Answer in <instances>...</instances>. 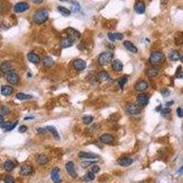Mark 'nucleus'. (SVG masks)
Wrapping results in <instances>:
<instances>
[{
  "mask_svg": "<svg viewBox=\"0 0 183 183\" xmlns=\"http://www.w3.org/2000/svg\"><path fill=\"white\" fill-rule=\"evenodd\" d=\"M43 64L46 67H51L53 64H54V60H53V59L51 57H50V56L44 57V59H43Z\"/></svg>",
  "mask_w": 183,
  "mask_h": 183,
  "instance_id": "obj_31",
  "label": "nucleus"
},
{
  "mask_svg": "<svg viewBox=\"0 0 183 183\" xmlns=\"http://www.w3.org/2000/svg\"><path fill=\"white\" fill-rule=\"evenodd\" d=\"M58 11L64 17H68L71 15V10H69L68 9H66V7H64V6H58Z\"/></svg>",
  "mask_w": 183,
  "mask_h": 183,
  "instance_id": "obj_30",
  "label": "nucleus"
},
{
  "mask_svg": "<svg viewBox=\"0 0 183 183\" xmlns=\"http://www.w3.org/2000/svg\"><path fill=\"white\" fill-rule=\"evenodd\" d=\"M50 178H51V180L54 183L62 182V179H60V169L59 167H53L51 170V173H50Z\"/></svg>",
  "mask_w": 183,
  "mask_h": 183,
  "instance_id": "obj_9",
  "label": "nucleus"
},
{
  "mask_svg": "<svg viewBox=\"0 0 183 183\" xmlns=\"http://www.w3.org/2000/svg\"><path fill=\"white\" fill-rule=\"evenodd\" d=\"M95 179V175L94 172H88L85 176H83L82 178V180L83 181H85V182H89V181H93L94 179Z\"/></svg>",
  "mask_w": 183,
  "mask_h": 183,
  "instance_id": "obj_32",
  "label": "nucleus"
},
{
  "mask_svg": "<svg viewBox=\"0 0 183 183\" xmlns=\"http://www.w3.org/2000/svg\"><path fill=\"white\" fill-rule=\"evenodd\" d=\"M108 39L112 42L116 40H122L124 39V35L122 33H108Z\"/></svg>",
  "mask_w": 183,
  "mask_h": 183,
  "instance_id": "obj_23",
  "label": "nucleus"
},
{
  "mask_svg": "<svg viewBox=\"0 0 183 183\" xmlns=\"http://www.w3.org/2000/svg\"><path fill=\"white\" fill-rule=\"evenodd\" d=\"M180 60H181V62L183 63V55H182V56L180 57Z\"/></svg>",
  "mask_w": 183,
  "mask_h": 183,
  "instance_id": "obj_54",
  "label": "nucleus"
},
{
  "mask_svg": "<svg viewBox=\"0 0 183 183\" xmlns=\"http://www.w3.org/2000/svg\"><path fill=\"white\" fill-rule=\"evenodd\" d=\"M136 100H137V103H138L139 105L141 106H146L148 104V96L145 94H140L137 95L136 97Z\"/></svg>",
  "mask_w": 183,
  "mask_h": 183,
  "instance_id": "obj_12",
  "label": "nucleus"
},
{
  "mask_svg": "<svg viewBox=\"0 0 183 183\" xmlns=\"http://www.w3.org/2000/svg\"><path fill=\"white\" fill-rule=\"evenodd\" d=\"M17 125H18V121H15L13 123H5L4 122L3 124L0 125V126H1V128L5 129L6 131H11L17 126Z\"/></svg>",
  "mask_w": 183,
  "mask_h": 183,
  "instance_id": "obj_21",
  "label": "nucleus"
},
{
  "mask_svg": "<svg viewBox=\"0 0 183 183\" xmlns=\"http://www.w3.org/2000/svg\"><path fill=\"white\" fill-rule=\"evenodd\" d=\"M0 71L4 74H7L11 72H13V66L10 62H4L0 65Z\"/></svg>",
  "mask_w": 183,
  "mask_h": 183,
  "instance_id": "obj_10",
  "label": "nucleus"
},
{
  "mask_svg": "<svg viewBox=\"0 0 183 183\" xmlns=\"http://www.w3.org/2000/svg\"><path fill=\"white\" fill-rule=\"evenodd\" d=\"M73 67L77 71H83L86 68V62L81 59H77L73 62Z\"/></svg>",
  "mask_w": 183,
  "mask_h": 183,
  "instance_id": "obj_11",
  "label": "nucleus"
},
{
  "mask_svg": "<svg viewBox=\"0 0 183 183\" xmlns=\"http://www.w3.org/2000/svg\"><path fill=\"white\" fill-rule=\"evenodd\" d=\"M110 79V75L107 72H100L96 75V80L99 82H106Z\"/></svg>",
  "mask_w": 183,
  "mask_h": 183,
  "instance_id": "obj_22",
  "label": "nucleus"
},
{
  "mask_svg": "<svg viewBox=\"0 0 183 183\" xmlns=\"http://www.w3.org/2000/svg\"><path fill=\"white\" fill-rule=\"evenodd\" d=\"M37 132L39 133V134H45V133H47V132H49L47 129H46V127L45 128H42V127H39V128H37Z\"/></svg>",
  "mask_w": 183,
  "mask_h": 183,
  "instance_id": "obj_43",
  "label": "nucleus"
},
{
  "mask_svg": "<svg viewBox=\"0 0 183 183\" xmlns=\"http://www.w3.org/2000/svg\"><path fill=\"white\" fill-rule=\"evenodd\" d=\"M66 32H67V36L68 38H70L71 40H72L73 41L78 40L81 38V33L78 31V30H76L74 28H68L66 29Z\"/></svg>",
  "mask_w": 183,
  "mask_h": 183,
  "instance_id": "obj_5",
  "label": "nucleus"
},
{
  "mask_svg": "<svg viewBox=\"0 0 183 183\" xmlns=\"http://www.w3.org/2000/svg\"><path fill=\"white\" fill-rule=\"evenodd\" d=\"M170 94V92L169 90H167V89H164V90L161 91V94H162L163 96H165V97L169 96Z\"/></svg>",
  "mask_w": 183,
  "mask_h": 183,
  "instance_id": "obj_46",
  "label": "nucleus"
},
{
  "mask_svg": "<svg viewBox=\"0 0 183 183\" xmlns=\"http://www.w3.org/2000/svg\"><path fill=\"white\" fill-rule=\"evenodd\" d=\"M82 121L85 125H90L94 121V117L91 116H84L82 117Z\"/></svg>",
  "mask_w": 183,
  "mask_h": 183,
  "instance_id": "obj_39",
  "label": "nucleus"
},
{
  "mask_svg": "<svg viewBox=\"0 0 183 183\" xmlns=\"http://www.w3.org/2000/svg\"><path fill=\"white\" fill-rule=\"evenodd\" d=\"M100 141L103 144L110 145L113 142V136L109 134H104L100 136Z\"/></svg>",
  "mask_w": 183,
  "mask_h": 183,
  "instance_id": "obj_19",
  "label": "nucleus"
},
{
  "mask_svg": "<svg viewBox=\"0 0 183 183\" xmlns=\"http://www.w3.org/2000/svg\"><path fill=\"white\" fill-rule=\"evenodd\" d=\"M28 130V127L26 126H21L20 127H19V129H18V131L20 132V133H24V132H26Z\"/></svg>",
  "mask_w": 183,
  "mask_h": 183,
  "instance_id": "obj_48",
  "label": "nucleus"
},
{
  "mask_svg": "<svg viewBox=\"0 0 183 183\" xmlns=\"http://www.w3.org/2000/svg\"><path fill=\"white\" fill-rule=\"evenodd\" d=\"M123 67H124L123 63H122V62L119 60H113L112 62V68L114 72H122Z\"/></svg>",
  "mask_w": 183,
  "mask_h": 183,
  "instance_id": "obj_14",
  "label": "nucleus"
},
{
  "mask_svg": "<svg viewBox=\"0 0 183 183\" xmlns=\"http://www.w3.org/2000/svg\"><path fill=\"white\" fill-rule=\"evenodd\" d=\"M4 181H5V183H15V179L11 176H6V177H5Z\"/></svg>",
  "mask_w": 183,
  "mask_h": 183,
  "instance_id": "obj_42",
  "label": "nucleus"
},
{
  "mask_svg": "<svg viewBox=\"0 0 183 183\" xmlns=\"http://www.w3.org/2000/svg\"><path fill=\"white\" fill-rule=\"evenodd\" d=\"M15 167V164L11 161V160H6V161L4 163V169L6 171H11Z\"/></svg>",
  "mask_w": 183,
  "mask_h": 183,
  "instance_id": "obj_33",
  "label": "nucleus"
},
{
  "mask_svg": "<svg viewBox=\"0 0 183 183\" xmlns=\"http://www.w3.org/2000/svg\"><path fill=\"white\" fill-rule=\"evenodd\" d=\"M169 58H170V60H173V62H177V60H179L180 59L179 52L178 50H172L171 52H170Z\"/></svg>",
  "mask_w": 183,
  "mask_h": 183,
  "instance_id": "obj_28",
  "label": "nucleus"
},
{
  "mask_svg": "<svg viewBox=\"0 0 183 183\" xmlns=\"http://www.w3.org/2000/svg\"><path fill=\"white\" fill-rule=\"evenodd\" d=\"M60 1H62V2H66V1H69V0H60Z\"/></svg>",
  "mask_w": 183,
  "mask_h": 183,
  "instance_id": "obj_55",
  "label": "nucleus"
},
{
  "mask_svg": "<svg viewBox=\"0 0 183 183\" xmlns=\"http://www.w3.org/2000/svg\"><path fill=\"white\" fill-rule=\"evenodd\" d=\"M113 53L110 52V51H104V52H102L100 56L98 58V62L101 66H104L107 63H109L112 59H113Z\"/></svg>",
  "mask_w": 183,
  "mask_h": 183,
  "instance_id": "obj_3",
  "label": "nucleus"
},
{
  "mask_svg": "<svg viewBox=\"0 0 183 183\" xmlns=\"http://www.w3.org/2000/svg\"><path fill=\"white\" fill-rule=\"evenodd\" d=\"M170 112H171V110L169 107H166L161 110V114H162V116H167V114L170 113Z\"/></svg>",
  "mask_w": 183,
  "mask_h": 183,
  "instance_id": "obj_41",
  "label": "nucleus"
},
{
  "mask_svg": "<svg viewBox=\"0 0 183 183\" xmlns=\"http://www.w3.org/2000/svg\"><path fill=\"white\" fill-rule=\"evenodd\" d=\"M3 123H4V117H3V116L0 114V125L3 124Z\"/></svg>",
  "mask_w": 183,
  "mask_h": 183,
  "instance_id": "obj_51",
  "label": "nucleus"
},
{
  "mask_svg": "<svg viewBox=\"0 0 183 183\" xmlns=\"http://www.w3.org/2000/svg\"><path fill=\"white\" fill-rule=\"evenodd\" d=\"M28 9H29V6H28V3H26V2H19V3L15 5L14 11L16 13H22V12H25L26 10H28Z\"/></svg>",
  "mask_w": 183,
  "mask_h": 183,
  "instance_id": "obj_8",
  "label": "nucleus"
},
{
  "mask_svg": "<svg viewBox=\"0 0 183 183\" xmlns=\"http://www.w3.org/2000/svg\"><path fill=\"white\" fill-rule=\"evenodd\" d=\"M13 87L12 86H9V85H4L1 87V94L4 95V96H9L13 94Z\"/></svg>",
  "mask_w": 183,
  "mask_h": 183,
  "instance_id": "obj_24",
  "label": "nucleus"
},
{
  "mask_svg": "<svg viewBox=\"0 0 183 183\" xmlns=\"http://www.w3.org/2000/svg\"><path fill=\"white\" fill-rule=\"evenodd\" d=\"M74 43V41L72 40H71L70 38H66V39H63L62 40V41H60V47L65 49V48H69V47H71V46H72Z\"/></svg>",
  "mask_w": 183,
  "mask_h": 183,
  "instance_id": "obj_26",
  "label": "nucleus"
},
{
  "mask_svg": "<svg viewBox=\"0 0 183 183\" xmlns=\"http://www.w3.org/2000/svg\"><path fill=\"white\" fill-rule=\"evenodd\" d=\"M49 18V12L44 9L37 10L36 13L33 15V20L37 24H43L44 22L47 21Z\"/></svg>",
  "mask_w": 183,
  "mask_h": 183,
  "instance_id": "obj_1",
  "label": "nucleus"
},
{
  "mask_svg": "<svg viewBox=\"0 0 183 183\" xmlns=\"http://www.w3.org/2000/svg\"><path fill=\"white\" fill-rule=\"evenodd\" d=\"M65 169L68 172V174L70 175V176L73 179H75L77 177V173H76V170H75V167H74V164L72 161H69L66 163L65 165Z\"/></svg>",
  "mask_w": 183,
  "mask_h": 183,
  "instance_id": "obj_7",
  "label": "nucleus"
},
{
  "mask_svg": "<svg viewBox=\"0 0 183 183\" xmlns=\"http://www.w3.org/2000/svg\"><path fill=\"white\" fill-rule=\"evenodd\" d=\"M177 114H178L179 117H183V108L179 107L177 109Z\"/></svg>",
  "mask_w": 183,
  "mask_h": 183,
  "instance_id": "obj_47",
  "label": "nucleus"
},
{
  "mask_svg": "<svg viewBox=\"0 0 183 183\" xmlns=\"http://www.w3.org/2000/svg\"><path fill=\"white\" fill-rule=\"evenodd\" d=\"M32 171H33L32 167L27 164L23 165L20 169V174L23 175V176H29V175L32 173Z\"/></svg>",
  "mask_w": 183,
  "mask_h": 183,
  "instance_id": "obj_15",
  "label": "nucleus"
},
{
  "mask_svg": "<svg viewBox=\"0 0 183 183\" xmlns=\"http://www.w3.org/2000/svg\"><path fill=\"white\" fill-rule=\"evenodd\" d=\"M178 173H179V175H181V174H183V166H182V167H180V169H179V170H178Z\"/></svg>",
  "mask_w": 183,
  "mask_h": 183,
  "instance_id": "obj_50",
  "label": "nucleus"
},
{
  "mask_svg": "<svg viewBox=\"0 0 183 183\" xmlns=\"http://www.w3.org/2000/svg\"><path fill=\"white\" fill-rule=\"evenodd\" d=\"M147 74H148V77H151V78L156 77V76L158 74V70L156 68H150L147 71Z\"/></svg>",
  "mask_w": 183,
  "mask_h": 183,
  "instance_id": "obj_34",
  "label": "nucleus"
},
{
  "mask_svg": "<svg viewBox=\"0 0 183 183\" xmlns=\"http://www.w3.org/2000/svg\"><path fill=\"white\" fill-rule=\"evenodd\" d=\"M9 113H10V109L7 106L5 105L0 106V114L1 116H7V114H9Z\"/></svg>",
  "mask_w": 183,
  "mask_h": 183,
  "instance_id": "obj_36",
  "label": "nucleus"
},
{
  "mask_svg": "<svg viewBox=\"0 0 183 183\" xmlns=\"http://www.w3.org/2000/svg\"><path fill=\"white\" fill-rule=\"evenodd\" d=\"M134 9H135V10L136 13H138V14H144L145 13V10H146V6H145L144 2H142V1H137L135 4Z\"/></svg>",
  "mask_w": 183,
  "mask_h": 183,
  "instance_id": "obj_17",
  "label": "nucleus"
},
{
  "mask_svg": "<svg viewBox=\"0 0 183 183\" xmlns=\"http://www.w3.org/2000/svg\"><path fill=\"white\" fill-rule=\"evenodd\" d=\"M46 129H47V130H48L49 132H50V133L53 135V136H54V137H55V138H56L57 140H59V139H60V135H59V133H58L57 129H56L54 126H46Z\"/></svg>",
  "mask_w": 183,
  "mask_h": 183,
  "instance_id": "obj_29",
  "label": "nucleus"
},
{
  "mask_svg": "<svg viewBox=\"0 0 183 183\" xmlns=\"http://www.w3.org/2000/svg\"><path fill=\"white\" fill-rule=\"evenodd\" d=\"M124 46H125V48L127 50L130 51V52H133V53H136L137 52V48L135 47V46L131 41H129V40L124 41Z\"/></svg>",
  "mask_w": 183,
  "mask_h": 183,
  "instance_id": "obj_25",
  "label": "nucleus"
},
{
  "mask_svg": "<svg viewBox=\"0 0 183 183\" xmlns=\"http://www.w3.org/2000/svg\"><path fill=\"white\" fill-rule=\"evenodd\" d=\"M118 164L122 167H129L132 163H133V160L132 158L130 157H121L120 159H118Z\"/></svg>",
  "mask_w": 183,
  "mask_h": 183,
  "instance_id": "obj_18",
  "label": "nucleus"
},
{
  "mask_svg": "<svg viewBox=\"0 0 183 183\" xmlns=\"http://www.w3.org/2000/svg\"><path fill=\"white\" fill-rule=\"evenodd\" d=\"M28 60H29L30 62H32L34 64H38L40 62V56L36 54L34 52H29L28 54Z\"/></svg>",
  "mask_w": 183,
  "mask_h": 183,
  "instance_id": "obj_20",
  "label": "nucleus"
},
{
  "mask_svg": "<svg viewBox=\"0 0 183 183\" xmlns=\"http://www.w3.org/2000/svg\"><path fill=\"white\" fill-rule=\"evenodd\" d=\"M165 60V55L160 51L151 52L149 57V62L152 65H160Z\"/></svg>",
  "mask_w": 183,
  "mask_h": 183,
  "instance_id": "obj_2",
  "label": "nucleus"
},
{
  "mask_svg": "<svg viewBox=\"0 0 183 183\" xmlns=\"http://www.w3.org/2000/svg\"><path fill=\"white\" fill-rule=\"evenodd\" d=\"M126 110L129 114H132V116H137V114H139L141 113V108L133 103L126 104Z\"/></svg>",
  "mask_w": 183,
  "mask_h": 183,
  "instance_id": "obj_4",
  "label": "nucleus"
},
{
  "mask_svg": "<svg viewBox=\"0 0 183 183\" xmlns=\"http://www.w3.org/2000/svg\"><path fill=\"white\" fill-rule=\"evenodd\" d=\"M32 96L31 95H28V94H25L23 93H19L16 95V98L18 99L20 101H23V100H28V99H30Z\"/></svg>",
  "mask_w": 183,
  "mask_h": 183,
  "instance_id": "obj_37",
  "label": "nucleus"
},
{
  "mask_svg": "<svg viewBox=\"0 0 183 183\" xmlns=\"http://www.w3.org/2000/svg\"><path fill=\"white\" fill-rule=\"evenodd\" d=\"M81 10V6L78 2H72L71 6V12L78 13Z\"/></svg>",
  "mask_w": 183,
  "mask_h": 183,
  "instance_id": "obj_35",
  "label": "nucleus"
},
{
  "mask_svg": "<svg viewBox=\"0 0 183 183\" xmlns=\"http://www.w3.org/2000/svg\"><path fill=\"white\" fill-rule=\"evenodd\" d=\"M148 88V83L146 82V81H138L135 85V89L137 91V92H143L145 90H147Z\"/></svg>",
  "mask_w": 183,
  "mask_h": 183,
  "instance_id": "obj_13",
  "label": "nucleus"
},
{
  "mask_svg": "<svg viewBox=\"0 0 183 183\" xmlns=\"http://www.w3.org/2000/svg\"><path fill=\"white\" fill-rule=\"evenodd\" d=\"M94 164H95L94 161H84L81 164V166H82V167H83V169H86V167H90L91 165H94Z\"/></svg>",
  "mask_w": 183,
  "mask_h": 183,
  "instance_id": "obj_40",
  "label": "nucleus"
},
{
  "mask_svg": "<svg viewBox=\"0 0 183 183\" xmlns=\"http://www.w3.org/2000/svg\"><path fill=\"white\" fill-rule=\"evenodd\" d=\"M6 80L9 83H11V84L16 85L19 82V76H18V73H16L15 72H11L6 74Z\"/></svg>",
  "mask_w": 183,
  "mask_h": 183,
  "instance_id": "obj_6",
  "label": "nucleus"
},
{
  "mask_svg": "<svg viewBox=\"0 0 183 183\" xmlns=\"http://www.w3.org/2000/svg\"><path fill=\"white\" fill-rule=\"evenodd\" d=\"M32 2L34 4H40V3L43 2V0H32Z\"/></svg>",
  "mask_w": 183,
  "mask_h": 183,
  "instance_id": "obj_49",
  "label": "nucleus"
},
{
  "mask_svg": "<svg viewBox=\"0 0 183 183\" xmlns=\"http://www.w3.org/2000/svg\"><path fill=\"white\" fill-rule=\"evenodd\" d=\"M0 5H1V4H0Z\"/></svg>",
  "mask_w": 183,
  "mask_h": 183,
  "instance_id": "obj_56",
  "label": "nucleus"
},
{
  "mask_svg": "<svg viewBox=\"0 0 183 183\" xmlns=\"http://www.w3.org/2000/svg\"><path fill=\"white\" fill-rule=\"evenodd\" d=\"M176 76H177L178 78H183V72H182V71H181V67H179L178 72H177V73H176Z\"/></svg>",
  "mask_w": 183,
  "mask_h": 183,
  "instance_id": "obj_45",
  "label": "nucleus"
},
{
  "mask_svg": "<svg viewBox=\"0 0 183 183\" xmlns=\"http://www.w3.org/2000/svg\"><path fill=\"white\" fill-rule=\"evenodd\" d=\"M126 82H127V76H126V75L123 76V77H122V78L118 81V84H119V87H120L121 90H123V89H124V86H125V84L126 83Z\"/></svg>",
  "mask_w": 183,
  "mask_h": 183,
  "instance_id": "obj_38",
  "label": "nucleus"
},
{
  "mask_svg": "<svg viewBox=\"0 0 183 183\" xmlns=\"http://www.w3.org/2000/svg\"><path fill=\"white\" fill-rule=\"evenodd\" d=\"M78 156L81 158H87V159H96L100 157L98 155L94 153H89V152H80Z\"/></svg>",
  "mask_w": 183,
  "mask_h": 183,
  "instance_id": "obj_16",
  "label": "nucleus"
},
{
  "mask_svg": "<svg viewBox=\"0 0 183 183\" xmlns=\"http://www.w3.org/2000/svg\"><path fill=\"white\" fill-rule=\"evenodd\" d=\"M25 119H26V120H27V119H33V116H28V117H26Z\"/></svg>",
  "mask_w": 183,
  "mask_h": 183,
  "instance_id": "obj_53",
  "label": "nucleus"
},
{
  "mask_svg": "<svg viewBox=\"0 0 183 183\" xmlns=\"http://www.w3.org/2000/svg\"><path fill=\"white\" fill-rule=\"evenodd\" d=\"M160 110H161V105H158V107L156 109V111H160Z\"/></svg>",
  "mask_w": 183,
  "mask_h": 183,
  "instance_id": "obj_52",
  "label": "nucleus"
},
{
  "mask_svg": "<svg viewBox=\"0 0 183 183\" xmlns=\"http://www.w3.org/2000/svg\"><path fill=\"white\" fill-rule=\"evenodd\" d=\"M99 170H100V167H99V166L97 165H94L93 167H92V172H94V174L99 172Z\"/></svg>",
  "mask_w": 183,
  "mask_h": 183,
  "instance_id": "obj_44",
  "label": "nucleus"
},
{
  "mask_svg": "<svg viewBox=\"0 0 183 183\" xmlns=\"http://www.w3.org/2000/svg\"><path fill=\"white\" fill-rule=\"evenodd\" d=\"M37 162L39 163V165H40V166H44L49 162V158L46 155L40 154V155H39L37 157Z\"/></svg>",
  "mask_w": 183,
  "mask_h": 183,
  "instance_id": "obj_27",
  "label": "nucleus"
}]
</instances>
